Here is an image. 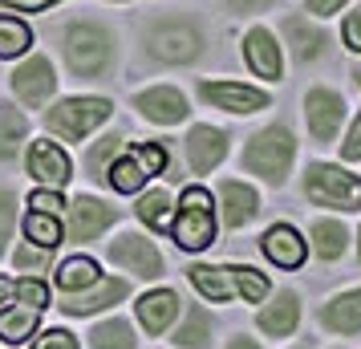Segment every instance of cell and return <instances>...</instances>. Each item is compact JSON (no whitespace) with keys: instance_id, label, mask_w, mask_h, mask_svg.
I'll list each match as a JSON object with an SVG mask.
<instances>
[{"instance_id":"cell-1","label":"cell","mask_w":361,"mask_h":349,"mask_svg":"<svg viewBox=\"0 0 361 349\" xmlns=\"http://www.w3.org/2000/svg\"><path fill=\"white\" fill-rule=\"evenodd\" d=\"M293 154H296V138L284 126H268V130L252 134V142L244 150V166L252 175H260L268 183H284L288 166H293Z\"/></svg>"},{"instance_id":"cell-2","label":"cell","mask_w":361,"mask_h":349,"mask_svg":"<svg viewBox=\"0 0 361 349\" xmlns=\"http://www.w3.org/2000/svg\"><path fill=\"white\" fill-rule=\"evenodd\" d=\"M171 232L179 240V248L199 252L215 240V212H212V195L203 187H187L179 195V216L171 219Z\"/></svg>"},{"instance_id":"cell-3","label":"cell","mask_w":361,"mask_h":349,"mask_svg":"<svg viewBox=\"0 0 361 349\" xmlns=\"http://www.w3.org/2000/svg\"><path fill=\"white\" fill-rule=\"evenodd\" d=\"M305 195L317 207H341V212H357L361 207V179L349 175L341 166L312 163L305 175Z\"/></svg>"},{"instance_id":"cell-4","label":"cell","mask_w":361,"mask_h":349,"mask_svg":"<svg viewBox=\"0 0 361 349\" xmlns=\"http://www.w3.org/2000/svg\"><path fill=\"white\" fill-rule=\"evenodd\" d=\"M110 33L98 29V25H69L66 33V66L78 73V78H98L102 69L110 66Z\"/></svg>"},{"instance_id":"cell-5","label":"cell","mask_w":361,"mask_h":349,"mask_svg":"<svg viewBox=\"0 0 361 349\" xmlns=\"http://www.w3.org/2000/svg\"><path fill=\"white\" fill-rule=\"evenodd\" d=\"M147 49L166 66H187L203 49V33L191 20H154L147 33Z\"/></svg>"},{"instance_id":"cell-6","label":"cell","mask_w":361,"mask_h":349,"mask_svg":"<svg viewBox=\"0 0 361 349\" xmlns=\"http://www.w3.org/2000/svg\"><path fill=\"white\" fill-rule=\"evenodd\" d=\"M110 118V102L106 98H66L57 102L49 110V130L61 134V138H69V142H78V138H85V134L94 130V126H102Z\"/></svg>"},{"instance_id":"cell-7","label":"cell","mask_w":361,"mask_h":349,"mask_svg":"<svg viewBox=\"0 0 361 349\" xmlns=\"http://www.w3.org/2000/svg\"><path fill=\"white\" fill-rule=\"evenodd\" d=\"M110 260L122 264L126 272H134V276H142V281L163 276V256L154 252V244L147 235H118L110 244Z\"/></svg>"},{"instance_id":"cell-8","label":"cell","mask_w":361,"mask_h":349,"mask_svg":"<svg viewBox=\"0 0 361 349\" xmlns=\"http://www.w3.org/2000/svg\"><path fill=\"white\" fill-rule=\"evenodd\" d=\"M305 118H309L312 138L333 142V138H337V130H341V118H345L341 94H333V90H312L309 98H305Z\"/></svg>"},{"instance_id":"cell-9","label":"cell","mask_w":361,"mask_h":349,"mask_svg":"<svg viewBox=\"0 0 361 349\" xmlns=\"http://www.w3.org/2000/svg\"><path fill=\"white\" fill-rule=\"evenodd\" d=\"M199 94L219 106V110H228V114H256L268 106V94L264 90H252V85H235V82H203L199 85Z\"/></svg>"},{"instance_id":"cell-10","label":"cell","mask_w":361,"mask_h":349,"mask_svg":"<svg viewBox=\"0 0 361 349\" xmlns=\"http://www.w3.org/2000/svg\"><path fill=\"white\" fill-rule=\"evenodd\" d=\"M224 154H228V134L224 130L195 126V130L187 134V163H191V171L207 175V171H215V166L224 163Z\"/></svg>"},{"instance_id":"cell-11","label":"cell","mask_w":361,"mask_h":349,"mask_svg":"<svg viewBox=\"0 0 361 349\" xmlns=\"http://www.w3.org/2000/svg\"><path fill=\"white\" fill-rule=\"evenodd\" d=\"M29 175H33L41 187H66L69 183V154L57 142H33L29 150Z\"/></svg>"},{"instance_id":"cell-12","label":"cell","mask_w":361,"mask_h":349,"mask_svg":"<svg viewBox=\"0 0 361 349\" xmlns=\"http://www.w3.org/2000/svg\"><path fill=\"white\" fill-rule=\"evenodd\" d=\"M53 85H57V78H53V66L45 57H29V61L13 73V90H17V98L25 102V106H41V102L53 94Z\"/></svg>"},{"instance_id":"cell-13","label":"cell","mask_w":361,"mask_h":349,"mask_svg":"<svg viewBox=\"0 0 361 349\" xmlns=\"http://www.w3.org/2000/svg\"><path fill=\"white\" fill-rule=\"evenodd\" d=\"M114 219H118V212L110 203H98L94 195H78L73 200V216H69V240H94Z\"/></svg>"},{"instance_id":"cell-14","label":"cell","mask_w":361,"mask_h":349,"mask_svg":"<svg viewBox=\"0 0 361 349\" xmlns=\"http://www.w3.org/2000/svg\"><path fill=\"white\" fill-rule=\"evenodd\" d=\"M134 106L142 110V118L159 122V126H175V122L187 118V98H183L179 90H171V85H154L147 94H138Z\"/></svg>"},{"instance_id":"cell-15","label":"cell","mask_w":361,"mask_h":349,"mask_svg":"<svg viewBox=\"0 0 361 349\" xmlns=\"http://www.w3.org/2000/svg\"><path fill=\"white\" fill-rule=\"evenodd\" d=\"M126 297V281H98L90 284L85 293H66V309L69 317H85V313H98V309H110Z\"/></svg>"},{"instance_id":"cell-16","label":"cell","mask_w":361,"mask_h":349,"mask_svg":"<svg viewBox=\"0 0 361 349\" xmlns=\"http://www.w3.org/2000/svg\"><path fill=\"white\" fill-rule=\"evenodd\" d=\"M260 248H264V256L280 268H300V260H305V240H300V232L288 228V224L268 228L264 240H260Z\"/></svg>"},{"instance_id":"cell-17","label":"cell","mask_w":361,"mask_h":349,"mask_svg":"<svg viewBox=\"0 0 361 349\" xmlns=\"http://www.w3.org/2000/svg\"><path fill=\"white\" fill-rule=\"evenodd\" d=\"M219 203H224V224H228V228H244L247 219L256 216V207H260V200H256L252 187L231 183V179L219 183Z\"/></svg>"},{"instance_id":"cell-18","label":"cell","mask_w":361,"mask_h":349,"mask_svg":"<svg viewBox=\"0 0 361 349\" xmlns=\"http://www.w3.org/2000/svg\"><path fill=\"white\" fill-rule=\"evenodd\" d=\"M244 57L247 66H252V73H260V78H280V49L276 41H272V33L268 29H252L244 41Z\"/></svg>"},{"instance_id":"cell-19","label":"cell","mask_w":361,"mask_h":349,"mask_svg":"<svg viewBox=\"0 0 361 349\" xmlns=\"http://www.w3.org/2000/svg\"><path fill=\"white\" fill-rule=\"evenodd\" d=\"M321 325H329L333 333H357L361 329V288L329 300L325 309H321Z\"/></svg>"},{"instance_id":"cell-20","label":"cell","mask_w":361,"mask_h":349,"mask_svg":"<svg viewBox=\"0 0 361 349\" xmlns=\"http://www.w3.org/2000/svg\"><path fill=\"white\" fill-rule=\"evenodd\" d=\"M179 313V297L171 288H159V293H147L138 300V321L147 325V333H163Z\"/></svg>"},{"instance_id":"cell-21","label":"cell","mask_w":361,"mask_h":349,"mask_svg":"<svg viewBox=\"0 0 361 349\" xmlns=\"http://www.w3.org/2000/svg\"><path fill=\"white\" fill-rule=\"evenodd\" d=\"M284 37H288V45H293V57L296 61H312V57H321L329 45V37L321 29H312L305 17H288L284 20Z\"/></svg>"},{"instance_id":"cell-22","label":"cell","mask_w":361,"mask_h":349,"mask_svg":"<svg viewBox=\"0 0 361 349\" xmlns=\"http://www.w3.org/2000/svg\"><path fill=\"white\" fill-rule=\"evenodd\" d=\"M296 321H300V300H296V293H276V300L260 313V329L272 333V337H288L296 329Z\"/></svg>"},{"instance_id":"cell-23","label":"cell","mask_w":361,"mask_h":349,"mask_svg":"<svg viewBox=\"0 0 361 349\" xmlns=\"http://www.w3.org/2000/svg\"><path fill=\"white\" fill-rule=\"evenodd\" d=\"M345 240H349V232H345V224H337V219H317L312 224V248H317L321 260H337L345 252Z\"/></svg>"},{"instance_id":"cell-24","label":"cell","mask_w":361,"mask_h":349,"mask_svg":"<svg viewBox=\"0 0 361 349\" xmlns=\"http://www.w3.org/2000/svg\"><path fill=\"white\" fill-rule=\"evenodd\" d=\"M187 276H191V284H195V288H199L207 300H228V297H231V272H224V268L195 264Z\"/></svg>"},{"instance_id":"cell-25","label":"cell","mask_w":361,"mask_h":349,"mask_svg":"<svg viewBox=\"0 0 361 349\" xmlns=\"http://www.w3.org/2000/svg\"><path fill=\"white\" fill-rule=\"evenodd\" d=\"M212 341V317L203 313V309H187V317H183V325L175 329V345L183 349H203Z\"/></svg>"},{"instance_id":"cell-26","label":"cell","mask_w":361,"mask_h":349,"mask_svg":"<svg viewBox=\"0 0 361 349\" xmlns=\"http://www.w3.org/2000/svg\"><path fill=\"white\" fill-rule=\"evenodd\" d=\"M98 264L94 260H85V256H73V260H66L61 264V272H57V284H61V293H85L90 284H98Z\"/></svg>"},{"instance_id":"cell-27","label":"cell","mask_w":361,"mask_h":349,"mask_svg":"<svg viewBox=\"0 0 361 349\" xmlns=\"http://www.w3.org/2000/svg\"><path fill=\"white\" fill-rule=\"evenodd\" d=\"M37 321H41L37 309H4V313H0V337H4L8 345H20V341L37 329Z\"/></svg>"},{"instance_id":"cell-28","label":"cell","mask_w":361,"mask_h":349,"mask_svg":"<svg viewBox=\"0 0 361 349\" xmlns=\"http://www.w3.org/2000/svg\"><path fill=\"white\" fill-rule=\"evenodd\" d=\"M25 235L33 244H41V248H57L61 244V219L53 212H29L25 216Z\"/></svg>"},{"instance_id":"cell-29","label":"cell","mask_w":361,"mask_h":349,"mask_svg":"<svg viewBox=\"0 0 361 349\" xmlns=\"http://www.w3.org/2000/svg\"><path fill=\"white\" fill-rule=\"evenodd\" d=\"M150 175H147V166L138 163V154H122L118 163H110V183L118 187V191H138V187L147 183Z\"/></svg>"},{"instance_id":"cell-30","label":"cell","mask_w":361,"mask_h":349,"mask_svg":"<svg viewBox=\"0 0 361 349\" xmlns=\"http://www.w3.org/2000/svg\"><path fill=\"white\" fill-rule=\"evenodd\" d=\"M25 118H20V110H13V106H4L0 110V159H13L20 150V142H25Z\"/></svg>"},{"instance_id":"cell-31","label":"cell","mask_w":361,"mask_h":349,"mask_svg":"<svg viewBox=\"0 0 361 349\" xmlns=\"http://www.w3.org/2000/svg\"><path fill=\"white\" fill-rule=\"evenodd\" d=\"M90 345L94 349H134V333L126 321H106L90 333Z\"/></svg>"},{"instance_id":"cell-32","label":"cell","mask_w":361,"mask_h":349,"mask_svg":"<svg viewBox=\"0 0 361 349\" xmlns=\"http://www.w3.org/2000/svg\"><path fill=\"white\" fill-rule=\"evenodd\" d=\"M29 41H33V33H29L20 20L0 17V57H17V53H25Z\"/></svg>"},{"instance_id":"cell-33","label":"cell","mask_w":361,"mask_h":349,"mask_svg":"<svg viewBox=\"0 0 361 349\" xmlns=\"http://www.w3.org/2000/svg\"><path fill=\"white\" fill-rule=\"evenodd\" d=\"M138 216L147 219L150 228H166L171 224V195L166 191H150L138 200Z\"/></svg>"},{"instance_id":"cell-34","label":"cell","mask_w":361,"mask_h":349,"mask_svg":"<svg viewBox=\"0 0 361 349\" xmlns=\"http://www.w3.org/2000/svg\"><path fill=\"white\" fill-rule=\"evenodd\" d=\"M231 276H235V288L244 293V300L260 305L268 297V276L264 272H256V268H231Z\"/></svg>"},{"instance_id":"cell-35","label":"cell","mask_w":361,"mask_h":349,"mask_svg":"<svg viewBox=\"0 0 361 349\" xmlns=\"http://www.w3.org/2000/svg\"><path fill=\"white\" fill-rule=\"evenodd\" d=\"M118 150H122V138H118V134H106L98 147L90 150L85 163H90V175H94V179H102V171H110V159H114Z\"/></svg>"},{"instance_id":"cell-36","label":"cell","mask_w":361,"mask_h":349,"mask_svg":"<svg viewBox=\"0 0 361 349\" xmlns=\"http://www.w3.org/2000/svg\"><path fill=\"white\" fill-rule=\"evenodd\" d=\"M17 297H20V305H25V309H37V313H41V309L49 305V288L37 281V276H25V281L17 284Z\"/></svg>"},{"instance_id":"cell-37","label":"cell","mask_w":361,"mask_h":349,"mask_svg":"<svg viewBox=\"0 0 361 349\" xmlns=\"http://www.w3.org/2000/svg\"><path fill=\"white\" fill-rule=\"evenodd\" d=\"M134 154H138V163L147 166V175H159L166 166V150L159 142H142V147H134Z\"/></svg>"},{"instance_id":"cell-38","label":"cell","mask_w":361,"mask_h":349,"mask_svg":"<svg viewBox=\"0 0 361 349\" xmlns=\"http://www.w3.org/2000/svg\"><path fill=\"white\" fill-rule=\"evenodd\" d=\"M13 195L8 191H0V252H4V244H8V235H13V219H17V207H13Z\"/></svg>"},{"instance_id":"cell-39","label":"cell","mask_w":361,"mask_h":349,"mask_svg":"<svg viewBox=\"0 0 361 349\" xmlns=\"http://www.w3.org/2000/svg\"><path fill=\"white\" fill-rule=\"evenodd\" d=\"M33 349H78V337H73V333H66V329H49Z\"/></svg>"},{"instance_id":"cell-40","label":"cell","mask_w":361,"mask_h":349,"mask_svg":"<svg viewBox=\"0 0 361 349\" xmlns=\"http://www.w3.org/2000/svg\"><path fill=\"white\" fill-rule=\"evenodd\" d=\"M41 264H49V248H20L17 252V268H41Z\"/></svg>"},{"instance_id":"cell-41","label":"cell","mask_w":361,"mask_h":349,"mask_svg":"<svg viewBox=\"0 0 361 349\" xmlns=\"http://www.w3.org/2000/svg\"><path fill=\"white\" fill-rule=\"evenodd\" d=\"M29 207H33V212H53V216H57V207H61V200H57L53 191H33V200H29Z\"/></svg>"},{"instance_id":"cell-42","label":"cell","mask_w":361,"mask_h":349,"mask_svg":"<svg viewBox=\"0 0 361 349\" xmlns=\"http://www.w3.org/2000/svg\"><path fill=\"white\" fill-rule=\"evenodd\" d=\"M341 154H345V159H361V114H357V122H353V130H349V138H345Z\"/></svg>"},{"instance_id":"cell-43","label":"cell","mask_w":361,"mask_h":349,"mask_svg":"<svg viewBox=\"0 0 361 349\" xmlns=\"http://www.w3.org/2000/svg\"><path fill=\"white\" fill-rule=\"evenodd\" d=\"M345 41H349V49L361 53V13H353V17L345 20Z\"/></svg>"},{"instance_id":"cell-44","label":"cell","mask_w":361,"mask_h":349,"mask_svg":"<svg viewBox=\"0 0 361 349\" xmlns=\"http://www.w3.org/2000/svg\"><path fill=\"white\" fill-rule=\"evenodd\" d=\"M49 4H57V0H4V8H17V13H41Z\"/></svg>"},{"instance_id":"cell-45","label":"cell","mask_w":361,"mask_h":349,"mask_svg":"<svg viewBox=\"0 0 361 349\" xmlns=\"http://www.w3.org/2000/svg\"><path fill=\"white\" fill-rule=\"evenodd\" d=\"M341 4H345V0H309V13H312V17H333Z\"/></svg>"},{"instance_id":"cell-46","label":"cell","mask_w":361,"mask_h":349,"mask_svg":"<svg viewBox=\"0 0 361 349\" xmlns=\"http://www.w3.org/2000/svg\"><path fill=\"white\" fill-rule=\"evenodd\" d=\"M228 4H231V13H260L272 0H228Z\"/></svg>"},{"instance_id":"cell-47","label":"cell","mask_w":361,"mask_h":349,"mask_svg":"<svg viewBox=\"0 0 361 349\" xmlns=\"http://www.w3.org/2000/svg\"><path fill=\"white\" fill-rule=\"evenodd\" d=\"M228 349H260V345H256V341H252V337H235V341H231Z\"/></svg>"},{"instance_id":"cell-48","label":"cell","mask_w":361,"mask_h":349,"mask_svg":"<svg viewBox=\"0 0 361 349\" xmlns=\"http://www.w3.org/2000/svg\"><path fill=\"white\" fill-rule=\"evenodd\" d=\"M13 293H17V284H8V281H4V276H0V300H8V297H13Z\"/></svg>"},{"instance_id":"cell-49","label":"cell","mask_w":361,"mask_h":349,"mask_svg":"<svg viewBox=\"0 0 361 349\" xmlns=\"http://www.w3.org/2000/svg\"><path fill=\"white\" fill-rule=\"evenodd\" d=\"M353 78H357V85H361V66H357V69H353Z\"/></svg>"},{"instance_id":"cell-50","label":"cell","mask_w":361,"mask_h":349,"mask_svg":"<svg viewBox=\"0 0 361 349\" xmlns=\"http://www.w3.org/2000/svg\"><path fill=\"white\" fill-rule=\"evenodd\" d=\"M357 256H361V235H357Z\"/></svg>"},{"instance_id":"cell-51","label":"cell","mask_w":361,"mask_h":349,"mask_svg":"<svg viewBox=\"0 0 361 349\" xmlns=\"http://www.w3.org/2000/svg\"><path fill=\"white\" fill-rule=\"evenodd\" d=\"M296 349H305V345H296Z\"/></svg>"}]
</instances>
